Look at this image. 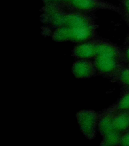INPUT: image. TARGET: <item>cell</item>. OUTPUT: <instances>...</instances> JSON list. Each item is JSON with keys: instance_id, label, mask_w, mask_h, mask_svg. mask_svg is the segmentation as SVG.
<instances>
[{"instance_id": "obj_1", "label": "cell", "mask_w": 129, "mask_h": 146, "mask_svg": "<svg viewBox=\"0 0 129 146\" xmlns=\"http://www.w3.org/2000/svg\"><path fill=\"white\" fill-rule=\"evenodd\" d=\"M41 12L43 33L54 41L83 43L95 36L96 25L91 13L67 11L48 5Z\"/></svg>"}, {"instance_id": "obj_2", "label": "cell", "mask_w": 129, "mask_h": 146, "mask_svg": "<svg viewBox=\"0 0 129 146\" xmlns=\"http://www.w3.org/2000/svg\"><path fill=\"white\" fill-rule=\"evenodd\" d=\"M45 5L67 11L91 13L100 9H111V5L101 0H43Z\"/></svg>"}, {"instance_id": "obj_3", "label": "cell", "mask_w": 129, "mask_h": 146, "mask_svg": "<svg viewBox=\"0 0 129 146\" xmlns=\"http://www.w3.org/2000/svg\"><path fill=\"white\" fill-rule=\"evenodd\" d=\"M77 120L84 135L89 139H92L96 135L97 114L93 111L83 110L77 114Z\"/></svg>"}, {"instance_id": "obj_4", "label": "cell", "mask_w": 129, "mask_h": 146, "mask_svg": "<svg viewBox=\"0 0 129 146\" xmlns=\"http://www.w3.org/2000/svg\"><path fill=\"white\" fill-rule=\"evenodd\" d=\"M93 64L96 72L105 75H110L116 73L119 69L118 57L101 55L94 58Z\"/></svg>"}, {"instance_id": "obj_5", "label": "cell", "mask_w": 129, "mask_h": 146, "mask_svg": "<svg viewBox=\"0 0 129 146\" xmlns=\"http://www.w3.org/2000/svg\"><path fill=\"white\" fill-rule=\"evenodd\" d=\"M72 71L74 75L78 78L91 77L96 73L93 62L87 59H81L75 62Z\"/></svg>"}, {"instance_id": "obj_6", "label": "cell", "mask_w": 129, "mask_h": 146, "mask_svg": "<svg viewBox=\"0 0 129 146\" xmlns=\"http://www.w3.org/2000/svg\"><path fill=\"white\" fill-rule=\"evenodd\" d=\"M73 55L82 59L94 58L95 56V39L87 41L75 47L73 51Z\"/></svg>"}, {"instance_id": "obj_7", "label": "cell", "mask_w": 129, "mask_h": 146, "mask_svg": "<svg viewBox=\"0 0 129 146\" xmlns=\"http://www.w3.org/2000/svg\"><path fill=\"white\" fill-rule=\"evenodd\" d=\"M95 57L101 55H107L119 57V50L113 45L104 41L95 39Z\"/></svg>"}, {"instance_id": "obj_8", "label": "cell", "mask_w": 129, "mask_h": 146, "mask_svg": "<svg viewBox=\"0 0 129 146\" xmlns=\"http://www.w3.org/2000/svg\"><path fill=\"white\" fill-rule=\"evenodd\" d=\"M114 116L111 113L103 114L100 117L98 126L100 132L103 137L116 130L113 124Z\"/></svg>"}, {"instance_id": "obj_9", "label": "cell", "mask_w": 129, "mask_h": 146, "mask_svg": "<svg viewBox=\"0 0 129 146\" xmlns=\"http://www.w3.org/2000/svg\"><path fill=\"white\" fill-rule=\"evenodd\" d=\"M113 124L119 132L126 129L129 126V114L122 113L114 116Z\"/></svg>"}, {"instance_id": "obj_10", "label": "cell", "mask_w": 129, "mask_h": 146, "mask_svg": "<svg viewBox=\"0 0 129 146\" xmlns=\"http://www.w3.org/2000/svg\"><path fill=\"white\" fill-rule=\"evenodd\" d=\"M120 139L119 132L115 130L109 133L103 137V140L101 145L102 146H113L116 145L120 143Z\"/></svg>"}, {"instance_id": "obj_11", "label": "cell", "mask_w": 129, "mask_h": 146, "mask_svg": "<svg viewBox=\"0 0 129 146\" xmlns=\"http://www.w3.org/2000/svg\"><path fill=\"white\" fill-rule=\"evenodd\" d=\"M120 79L123 84L129 86V68L125 69L120 72Z\"/></svg>"}, {"instance_id": "obj_12", "label": "cell", "mask_w": 129, "mask_h": 146, "mask_svg": "<svg viewBox=\"0 0 129 146\" xmlns=\"http://www.w3.org/2000/svg\"><path fill=\"white\" fill-rule=\"evenodd\" d=\"M118 108L120 109H126L129 108V94L124 96L118 105Z\"/></svg>"}, {"instance_id": "obj_13", "label": "cell", "mask_w": 129, "mask_h": 146, "mask_svg": "<svg viewBox=\"0 0 129 146\" xmlns=\"http://www.w3.org/2000/svg\"><path fill=\"white\" fill-rule=\"evenodd\" d=\"M120 143L122 145L129 146V132L124 135L121 137Z\"/></svg>"}, {"instance_id": "obj_14", "label": "cell", "mask_w": 129, "mask_h": 146, "mask_svg": "<svg viewBox=\"0 0 129 146\" xmlns=\"http://www.w3.org/2000/svg\"><path fill=\"white\" fill-rule=\"evenodd\" d=\"M125 7L127 9V11L129 13V0H126L125 3Z\"/></svg>"}, {"instance_id": "obj_15", "label": "cell", "mask_w": 129, "mask_h": 146, "mask_svg": "<svg viewBox=\"0 0 129 146\" xmlns=\"http://www.w3.org/2000/svg\"><path fill=\"white\" fill-rule=\"evenodd\" d=\"M126 56H127V59L129 62V48H128L126 51Z\"/></svg>"}]
</instances>
